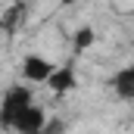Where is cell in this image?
<instances>
[{"label": "cell", "instance_id": "7a4b0ae2", "mask_svg": "<svg viewBox=\"0 0 134 134\" xmlns=\"http://www.w3.org/2000/svg\"><path fill=\"white\" fill-rule=\"evenodd\" d=\"M53 63L50 59H44V56H37V53H28L25 59H22V78L25 81H34V84H47V78L53 75Z\"/></svg>", "mask_w": 134, "mask_h": 134}, {"label": "cell", "instance_id": "52a82bcc", "mask_svg": "<svg viewBox=\"0 0 134 134\" xmlns=\"http://www.w3.org/2000/svg\"><path fill=\"white\" fill-rule=\"evenodd\" d=\"M22 13H25V6H22V3H16L13 9H6V13H3V19H0V28H6V31L13 34L16 28H19L16 22H19V16H22Z\"/></svg>", "mask_w": 134, "mask_h": 134}, {"label": "cell", "instance_id": "6da1fadb", "mask_svg": "<svg viewBox=\"0 0 134 134\" xmlns=\"http://www.w3.org/2000/svg\"><path fill=\"white\" fill-rule=\"evenodd\" d=\"M28 106H31V91H28L25 84L9 87V91L3 94V100H0V128H3V131H13L16 119H19Z\"/></svg>", "mask_w": 134, "mask_h": 134}, {"label": "cell", "instance_id": "3957f363", "mask_svg": "<svg viewBox=\"0 0 134 134\" xmlns=\"http://www.w3.org/2000/svg\"><path fill=\"white\" fill-rule=\"evenodd\" d=\"M44 125H47V112H44L37 103H31V106L16 119L13 131H19V134H41V131H44Z\"/></svg>", "mask_w": 134, "mask_h": 134}, {"label": "cell", "instance_id": "8992f818", "mask_svg": "<svg viewBox=\"0 0 134 134\" xmlns=\"http://www.w3.org/2000/svg\"><path fill=\"white\" fill-rule=\"evenodd\" d=\"M91 44H94V28H91V25H81V28L75 31V37H72V50H75V53H84Z\"/></svg>", "mask_w": 134, "mask_h": 134}, {"label": "cell", "instance_id": "5b68a950", "mask_svg": "<svg viewBox=\"0 0 134 134\" xmlns=\"http://www.w3.org/2000/svg\"><path fill=\"white\" fill-rule=\"evenodd\" d=\"M47 84H50V91H53V94H69V91L75 87V69H72V66L53 69V75L47 78Z\"/></svg>", "mask_w": 134, "mask_h": 134}, {"label": "cell", "instance_id": "277c9868", "mask_svg": "<svg viewBox=\"0 0 134 134\" xmlns=\"http://www.w3.org/2000/svg\"><path fill=\"white\" fill-rule=\"evenodd\" d=\"M109 87H112L122 100H134V69L131 66L119 69V72L109 78Z\"/></svg>", "mask_w": 134, "mask_h": 134}]
</instances>
